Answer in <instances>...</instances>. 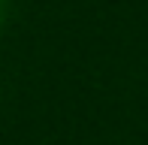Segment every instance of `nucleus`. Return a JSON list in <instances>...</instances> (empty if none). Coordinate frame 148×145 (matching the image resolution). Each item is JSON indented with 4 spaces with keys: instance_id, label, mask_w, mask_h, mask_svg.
I'll list each match as a JSON object with an SVG mask.
<instances>
[{
    "instance_id": "obj_1",
    "label": "nucleus",
    "mask_w": 148,
    "mask_h": 145,
    "mask_svg": "<svg viewBox=\"0 0 148 145\" xmlns=\"http://www.w3.org/2000/svg\"><path fill=\"white\" fill-rule=\"evenodd\" d=\"M6 6H9V0H0V27H3V21H6Z\"/></svg>"
}]
</instances>
